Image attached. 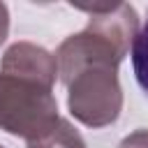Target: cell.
<instances>
[{
	"label": "cell",
	"mask_w": 148,
	"mask_h": 148,
	"mask_svg": "<svg viewBox=\"0 0 148 148\" xmlns=\"http://www.w3.org/2000/svg\"><path fill=\"white\" fill-rule=\"evenodd\" d=\"M79 9L88 14V25L56 49L58 79L67 90L72 118L99 130L120 118L123 88L118 65L139 35V14L127 2Z\"/></svg>",
	"instance_id": "1"
},
{
	"label": "cell",
	"mask_w": 148,
	"mask_h": 148,
	"mask_svg": "<svg viewBox=\"0 0 148 148\" xmlns=\"http://www.w3.org/2000/svg\"><path fill=\"white\" fill-rule=\"evenodd\" d=\"M56 79V53L32 42H14L0 60V130L28 143L49 134L62 120Z\"/></svg>",
	"instance_id": "2"
},
{
	"label": "cell",
	"mask_w": 148,
	"mask_h": 148,
	"mask_svg": "<svg viewBox=\"0 0 148 148\" xmlns=\"http://www.w3.org/2000/svg\"><path fill=\"white\" fill-rule=\"evenodd\" d=\"M132 69H134V79L139 83V88L143 90V95L148 97V18L143 23V28L139 30L134 44H132Z\"/></svg>",
	"instance_id": "3"
},
{
	"label": "cell",
	"mask_w": 148,
	"mask_h": 148,
	"mask_svg": "<svg viewBox=\"0 0 148 148\" xmlns=\"http://www.w3.org/2000/svg\"><path fill=\"white\" fill-rule=\"evenodd\" d=\"M118 148H148V130H134V132H130L118 143Z\"/></svg>",
	"instance_id": "4"
},
{
	"label": "cell",
	"mask_w": 148,
	"mask_h": 148,
	"mask_svg": "<svg viewBox=\"0 0 148 148\" xmlns=\"http://www.w3.org/2000/svg\"><path fill=\"white\" fill-rule=\"evenodd\" d=\"M7 35H9V9L5 2H0V46L5 44Z\"/></svg>",
	"instance_id": "5"
},
{
	"label": "cell",
	"mask_w": 148,
	"mask_h": 148,
	"mask_svg": "<svg viewBox=\"0 0 148 148\" xmlns=\"http://www.w3.org/2000/svg\"><path fill=\"white\" fill-rule=\"evenodd\" d=\"M0 148H5V146H2V143H0Z\"/></svg>",
	"instance_id": "6"
}]
</instances>
